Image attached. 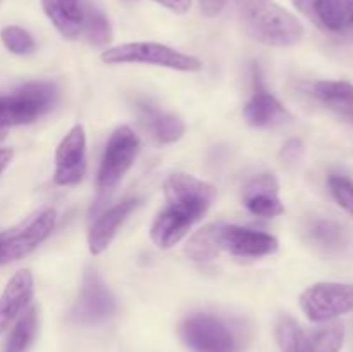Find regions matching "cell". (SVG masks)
I'll list each match as a JSON object with an SVG mask.
<instances>
[{
	"label": "cell",
	"mask_w": 353,
	"mask_h": 352,
	"mask_svg": "<svg viewBox=\"0 0 353 352\" xmlns=\"http://www.w3.org/2000/svg\"><path fill=\"white\" fill-rule=\"evenodd\" d=\"M140 140L130 126H119L112 135L103 150L100 162L99 176H97V188L99 193L105 195L117 186L124 178L137 159Z\"/></svg>",
	"instance_id": "8992f818"
},
{
	"label": "cell",
	"mask_w": 353,
	"mask_h": 352,
	"mask_svg": "<svg viewBox=\"0 0 353 352\" xmlns=\"http://www.w3.org/2000/svg\"><path fill=\"white\" fill-rule=\"evenodd\" d=\"M243 204L252 214L259 217H276L285 213L279 199V183L274 175L255 176L245 186Z\"/></svg>",
	"instance_id": "5bb4252c"
},
{
	"label": "cell",
	"mask_w": 353,
	"mask_h": 352,
	"mask_svg": "<svg viewBox=\"0 0 353 352\" xmlns=\"http://www.w3.org/2000/svg\"><path fill=\"white\" fill-rule=\"evenodd\" d=\"M312 237L324 247H336L341 242V231L336 224L321 221L312 228Z\"/></svg>",
	"instance_id": "484cf974"
},
{
	"label": "cell",
	"mask_w": 353,
	"mask_h": 352,
	"mask_svg": "<svg viewBox=\"0 0 353 352\" xmlns=\"http://www.w3.org/2000/svg\"><path fill=\"white\" fill-rule=\"evenodd\" d=\"M126 2H134V0H126Z\"/></svg>",
	"instance_id": "1f68e13d"
},
{
	"label": "cell",
	"mask_w": 353,
	"mask_h": 352,
	"mask_svg": "<svg viewBox=\"0 0 353 352\" xmlns=\"http://www.w3.org/2000/svg\"><path fill=\"white\" fill-rule=\"evenodd\" d=\"M33 299V276L28 269H21L7 283L0 295V333L19 317Z\"/></svg>",
	"instance_id": "9a60e30c"
},
{
	"label": "cell",
	"mask_w": 353,
	"mask_h": 352,
	"mask_svg": "<svg viewBox=\"0 0 353 352\" xmlns=\"http://www.w3.org/2000/svg\"><path fill=\"white\" fill-rule=\"evenodd\" d=\"M276 337L281 352H317L310 333H305L292 317H281L276 326Z\"/></svg>",
	"instance_id": "7402d4cb"
},
{
	"label": "cell",
	"mask_w": 353,
	"mask_h": 352,
	"mask_svg": "<svg viewBox=\"0 0 353 352\" xmlns=\"http://www.w3.org/2000/svg\"><path fill=\"white\" fill-rule=\"evenodd\" d=\"M86 173V135L81 124H76L59 144L55 152L54 183L59 186L76 185Z\"/></svg>",
	"instance_id": "9c48e42d"
},
{
	"label": "cell",
	"mask_w": 353,
	"mask_h": 352,
	"mask_svg": "<svg viewBox=\"0 0 353 352\" xmlns=\"http://www.w3.org/2000/svg\"><path fill=\"white\" fill-rule=\"evenodd\" d=\"M241 31L269 47H292L303 37V26L292 12L274 0H236Z\"/></svg>",
	"instance_id": "7a4b0ae2"
},
{
	"label": "cell",
	"mask_w": 353,
	"mask_h": 352,
	"mask_svg": "<svg viewBox=\"0 0 353 352\" xmlns=\"http://www.w3.org/2000/svg\"><path fill=\"white\" fill-rule=\"evenodd\" d=\"M300 154H302V141L300 140L286 141L285 147H283L281 150V157L288 162L296 161V159L300 157Z\"/></svg>",
	"instance_id": "83f0119b"
},
{
	"label": "cell",
	"mask_w": 353,
	"mask_h": 352,
	"mask_svg": "<svg viewBox=\"0 0 353 352\" xmlns=\"http://www.w3.org/2000/svg\"><path fill=\"white\" fill-rule=\"evenodd\" d=\"M154 2L161 3L165 9L172 10L176 14H185L188 12L190 7H192V0H154Z\"/></svg>",
	"instance_id": "f1b7e54d"
},
{
	"label": "cell",
	"mask_w": 353,
	"mask_h": 352,
	"mask_svg": "<svg viewBox=\"0 0 353 352\" xmlns=\"http://www.w3.org/2000/svg\"><path fill=\"white\" fill-rule=\"evenodd\" d=\"M300 307L312 323H327L353 313L352 283L321 282L300 295Z\"/></svg>",
	"instance_id": "52a82bcc"
},
{
	"label": "cell",
	"mask_w": 353,
	"mask_h": 352,
	"mask_svg": "<svg viewBox=\"0 0 353 352\" xmlns=\"http://www.w3.org/2000/svg\"><path fill=\"white\" fill-rule=\"evenodd\" d=\"M350 3H352V7H353V0H350ZM352 14H353V12H352ZM350 28H352V26H350Z\"/></svg>",
	"instance_id": "4dcf8cb0"
},
{
	"label": "cell",
	"mask_w": 353,
	"mask_h": 352,
	"mask_svg": "<svg viewBox=\"0 0 353 352\" xmlns=\"http://www.w3.org/2000/svg\"><path fill=\"white\" fill-rule=\"evenodd\" d=\"M81 33L93 47H105L112 40V28L109 19L100 9L92 3L83 6V28Z\"/></svg>",
	"instance_id": "603a6c76"
},
{
	"label": "cell",
	"mask_w": 353,
	"mask_h": 352,
	"mask_svg": "<svg viewBox=\"0 0 353 352\" xmlns=\"http://www.w3.org/2000/svg\"><path fill=\"white\" fill-rule=\"evenodd\" d=\"M296 9L327 33H347L352 26L350 0H292Z\"/></svg>",
	"instance_id": "8fae6325"
},
{
	"label": "cell",
	"mask_w": 353,
	"mask_h": 352,
	"mask_svg": "<svg viewBox=\"0 0 353 352\" xmlns=\"http://www.w3.org/2000/svg\"><path fill=\"white\" fill-rule=\"evenodd\" d=\"M12 161V150L10 148H0V176L6 171L7 166Z\"/></svg>",
	"instance_id": "f546056e"
},
{
	"label": "cell",
	"mask_w": 353,
	"mask_h": 352,
	"mask_svg": "<svg viewBox=\"0 0 353 352\" xmlns=\"http://www.w3.org/2000/svg\"><path fill=\"white\" fill-rule=\"evenodd\" d=\"M183 340L195 352H240L233 331L216 316L195 314L181 326Z\"/></svg>",
	"instance_id": "ba28073f"
},
{
	"label": "cell",
	"mask_w": 353,
	"mask_h": 352,
	"mask_svg": "<svg viewBox=\"0 0 353 352\" xmlns=\"http://www.w3.org/2000/svg\"><path fill=\"white\" fill-rule=\"evenodd\" d=\"M41 7L62 37L68 38V40H74L81 35V0H41Z\"/></svg>",
	"instance_id": "e0dca14e"
},
{
	"label": "cell",
	"mask_w": 353,
	"mask_h": 352,
	"mask_svg": "<svg viewBox=\"0 0 353 352\" xmlns=\"http://www.w3.org/2000/svg\"><path fill=\"white\" fill-rule=\"evenodd\" d=\"M55 86L50 83H28L12 95L0 97V137L12 126L30 124L52 109Z\"/></svg>",
	"instance_id": "277c9868"
},
{
	"label": "cell",
	"mask_w": 353,
	"mask_h": 352,
	"mask_svg": "<svg viewBox=\"0 0 353 352\" xmlns=\"http://www.w3.org/2000/svg\"><path fill=\"white\" fill-rule=\"evenodd\" d=\"M165 209L152 224L157 247L171 248L185 238L190 228L202 219L216 199V188L186 173H174L164 182Z\"/></svg>",
	"instance_id": "6da1fadb"
},
{
	"label": "cell",
	"mask_w": 353,
	"mask_h": 352,
	"mask_svg": "<svg viewBox=\"0 0 353 352\" xmlns=\"http://www.w3.org/2000/svg\"><path fill=\"white\" fill-rule=\"evenodd\" d=\"M230 0H200V9L207 17L219 16Z\"/></svg>",
	"instance_id": "4316f807"
},
{
	"label": "cell",
	"mask_w": 353,
	"mask_h": 352,
	"mask_svg": "<svg viewBox=\"0 0 353 352\" xmlns=\"http://www.w3.org/2000/svg\"><path fill=\"white\" fill-rule=\"evenodd\" d=\"M38 331V309L30 307L19 316L17 323L14 324L9 338L6 342L3 352H28L33 345L34 337Z\"/></svg>",
	"instance_id": "44dd1931"
},
{
	"label": "cell",
	"mask_w": 353,
	"mask_h": 352,
	"mask_svg": "<svg viewBox=\"0 0 353 352\" xmlns=\"http://www.w3.org/2000/svg\"><path fill=\"white\" fill-rule=\"evenodd\" d=\"M312 95L326 109L336 116L353 123V85L348 81L324 79L317 81L312 88Z\"/></svg>",
	"instance_id": "d6986e66"
},
{
	"label": "cell",
	"mask_w": 353,
	"mask_h": 352,
	"mask_svg": "<svg viewBox=\"0 0 353 352\" xmlns=\"http://www.w3.org/2000/svg\"><path fill=\"white\" fill-rule=\"evenodd\" d=\"M100 59L105 64H148L185 72L202 71V62L196 57L174 50L168 45L154 43V41H133V43L117 45V47L103 50Z\"/></svg>",
	"instance_id": "3957f363"
},
{
	"label": "cell",
	"mask_w": 353,
	"mask_h": 352,
	"mask_svg": "<svg viewBox=\"0 0 353 352\" xmlns=\"http://www.w3.org/2000/svg\"><path fill=\"white\" fill-rule=\"evenodd\" d=\"M224 224H207L202 230L196 231L188 240L185 247V254L193 262H210L221 254V233Z\"/></svg>",
	"instance_id": "ffe728a7"
},
{
	"label": "cell",
	"mask_w": 353,
	"mask_h": 352,
	"mask_svg": "<svg viewBox=\"0 0 353 352\" xmlns=\"http://www.w3.org/2000/svg\"><path fill=\"white\" fill-rule=\"evenodd\" d=\"M116 311V299L95 271H88L83 280L78 302L72 307V321L79 324L102 323Z\"/></svg>",
	"instance_id": "30bf717a"
},
{
	"label": "cell",
	"mask_w": 353,
	"mask_h": 352,
	"mask_svg": "<svg viewBox=\"0 0 353 352\" xmlns=\"http://www.w3.org/2000/svg\"><path fill=\"white\" fill-rule=\"evenodd\" d=\"M55 228V211L41 209L0 233V266L17 261L47 240Z\"/></svg>",
	"instance_id": "5b68a950"
},
{
	"label": "cell",
	"mask_w": 353,
	"mask_h": 352,
	"mask_svg": "<svg viewBox=\"0 0 353 352\" xmlns=\"http://www.w3.org/2000/svg\"><path fill=\"white\" fill-rule=\"evenodd\" d=\"M0 38H2L7 50H10L16 55H28L37 47L33 37L19 26H6L0 31Z\"/></svg>",
	"instance_id": "cb8c5ba5"
},
{
	"label": "cell",
	"mask_w": 353,
	"mask_h": 352,
	"mask_svg": "<svg viewBox=\"0 0 353 352\" xmlns=\"http://www.w3.org/2000/svg\"><path fill=\"white\" fill-rule=\"evenodd\" d=\"M137 199L124 200V202L116 204L114 207H110L109 211H105V213L95 221V224H93L92 230H90L88 233V248L93 255L102 254V252L109 247L110 242L116 237L119 226L128 219V216L137 209Z\"/></svg>",
	"instance_id": "2e32d148"
},
{
	"label": "cell",
	"mask_w": 353,
	"mask_h": 352,
	"mask_svg": "<svg viewBox=\"0 0 353 352\" xmlns=\"http://www.w3.org/2000/svg\"><path fill=\"white\" fill-rule=\"evenodd\" d=\"M138 110L145 131L159 144H174L185 135V123L179 117L162 113L148 104H140Z\"/></svg>",
	"instance_id": "ac0fdd59"
},
{
	"label": "cell",
	"mask_w": 353,
	"mask_h": 352,
	"mask_svg": "<svg viewBox=\"0 0 353 352\" xmlns=\"http://www.w3.org/2000/svg\"><path fill=\"white\" fill-rule=\"evenodd\" d=\"M243 116L255 128H274L290 119V113L262 83L257 69L254 75V93L243 107Z\"/></svg>",
	"instance_id": "7c38bea8"
},
{
	"label": "cell",
	"mask_w": 353,
	"mask_h": 352,
	"mask_svg": "<svg viewBox=\"0 0 353 352\" xmlns=\"http://www.w3.org/2000/svg\"><path fill=\"white\" fill-rule=\"evenodd\" d=\"M221 245L223 251L240 257H262L274 254L279 248L276 237L243 226H223Z\"/></svg>",
	"instance_id": "4fadbf2b"
},
{
	"label": "cell",
	"mask_w": 353,
	"mask_h": 352,
	"mask_svg": "<svg viewBox=\"0 0 353 352\" xmlns=\"http://www.w3.org/2000/svg\"><path fill=\"white\" fill-rule=\"evenodd\" d=\"M327 186H330V192L333 195V199L336 200L338 206L353 216V182L347 176L341 175H331L327 178Z\"/></svg>",
	"instance_id": "d4e9b609"
}]
</instances>
